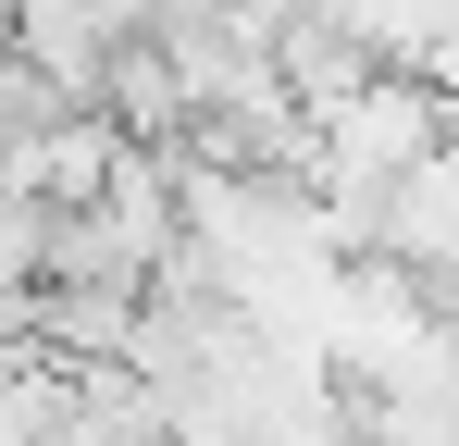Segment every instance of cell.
Masks as SVG:
<instances>
[{
    "label": "cell",
    "mask_w": 459,
    "mask_h": 446,
    "mask_svg": "<svg viewBox=\"0 0 459 446\" xmlns=\"http://www.w3.org/2000/svg\"><path fill=\"white\" fill-rule=\"evenodd\" d=\"M447 149H459V124H447Z\"/></svg>",
    "instance_id": "1"
}]
</instances>
